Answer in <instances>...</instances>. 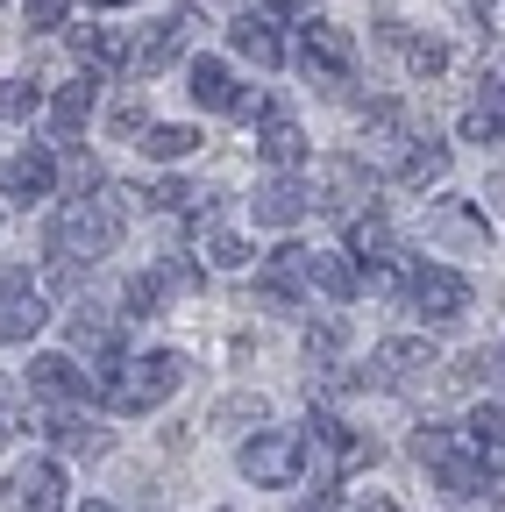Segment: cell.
Here are the masks:
<instances>
[{"label":"cell","mask_w":505,"mask_h":512,"mask_svg":"<svg viewBox=\"0 0 505 512\" xmlns=\"http://www.w3.org/2000/svg\"><path fill=\"white\" fill-rule=\"evenodd\" d=\"M228 43H235V57H249V64H257V72L285 64V36H278V15H242V22L228 29Z\"/></svg>","instance_id":"21"},{"label":"cell","mask_w":505,"mask_h":512,"mask_svg":"<svg viewBox=\"0 0 505 512\" xmlns=\"http://www.w3.org/2000/svg\"><path fill=\"white\" fill-rule=\"evenodd\" d=\"M257 157H264L271 171H299V164H306V136H299V121L271 114V121L257 128Z\"/></svg>","instance_id":"25"},{"label":"cell","mask_w":505,"mask_h":512,"mask_svg":"<svg viewBox=\"0 0 505 512\" xmlns=\"http://www.w3.org/2000/svg\"><path fill=\"white\" fill-rule=\"evenodd\" d=\"M185 93H193V107H207V114H228L235 72H228L221 57H193V64H185Z\"/></svg>","instance_id":"23"},{"label":"cell","mask_w":505,"mask_h":512,"mask_svg":"<svg viewBox=\"0 0 505 512\" xmlns=\"http://www.w3.org/2000/svg\"><path fill=\"white\" fill-rule=\"evenodd\" d=\"M420 235L434 242V249H484L491 242V221H484V207L477 200H427L420 207Z\"/></svg>","instance_id":"10"},{"label":"cell","mask_w":505,"mask_h":512,"mask_svg":"<svg viewBox=\"0 0 505 512\" xmlns=\"http://www.w3.org/2000/svg\"><path fill=\"white\" fill-rule=\"evenodd\" d=\"M228 114H235V121H271L278 107H271V93H264V86H249V93H235V100H228Z\"/></svg>","instance_id":"36"},{"label":"cell","mask_w":505,"mask_h":512,"mask_svg":"<svg viewBox=\"0 0 505 512\" xmlns=\"http://www.w3.org/2000/svg\"><path fill=\"white\" fill-rule=\"evenodd\" d=\"M221 512H228V505H221Z\"/></svg>","instance_id":"46"},{"label":"cell","mask_w":505,"mask_h":512,"mask_svg":"<svg viewBox=\"0 0 505 512\" xmlns=\"http://www.w3.org/2000/svg\"><path fill=\"white\" fill-rule=\"evenodd\" d=\"M86 8H129V0H86Z\"/></svg>","instance_id":"44"},{"label":"cell","mask_w":505,"mask_h":512,"mask_svg":"<svg viewBox=\"0 0 505 512\" xmlns=\"http://www.w3.org/2000/svg\"><path fill=\"white\" fill-rule=\"evenodd\" d=\"M306 292H321V299L349 306V299L363 292V278H356V264H349L342 249H306Z\"/></svg>","instance_id":"19"},{"label":"cell","mask_w":505,"mask_h":512,"mask_svg":"<svg viewBox=\"0 0 505 512\" xmlns=\"http://www.w3.org/2000/svg\"><path fill=\"white\" fill-rule=\"evenodd\" d=\"M242 477L249 484H264V491H292L299 484V470H306V441L292 434V427H257L242 441Z\"/></svg>","instance_id":"6"},{"label":"cell","mask_w":505,"mask_h":512,"mask_svg":"<svg viewBox=\"0 0 505 512\" xmlns=\"http://www.w3.org/2000/svg\"><path fill=\"white\" fill-rule=\"evenodd\" d=\"M143 150H150L157 164H178V157H193V150H200V128H185V121H157V128H143Z\"/></svg>","instance_id":"27"},{"label":"cell","mask_w":505,"mask_h":512,"mask_svg":"<svg viewBox=\"0 0 505 512\" xmlns=\"http://www.w3.org/2000/svg\"><path fill=\"white\" fill-rule=\"evenodd\" d=\"M406 299H413V313H420V320H434V328H456V320L470 313V278H463V271H449V264H413Z\"/></svg>","instance_id":"9"},{"label":"cell","mask_w":505,"mask_h":512,"mask_svg":"<svg viewBox=\"0 0 505 512\" xmlns=\"http://www.w3.org/2000/svg\"><path fill=\"white\" fill-rule=\"evenodd\" d=\"M185 36H193V15H164V22H143V36H129V64L150 79L164 64L185 57Z\"/></svg>","instance_id":"14"},{"label":"cell","mask_w":505,"mask_h":512,"mask_svg":"<svg viewBox=\"0 0 505 512\" xmlns=\"http://www.w3.org/2000/svg\"><path fill=\"white\" fill-rule=\"evenodd\" d=\"M257 299H264V306H278V313H292V306L306 299V249H299V242H285V249H271V256H264Z\"/></svg>","instance_id":"15"},{"label":"cell","mask_w":505,"mask_h":512,"mask_svg":"<svg viewBox=\"0 0 505 512\" xmlns=\"http://www.w3.org/2000/svg\"><path fill=\"white\" fill-rule=\"evenodd\" d=\"M306 200L321 207V214H335V221H356V214H370V207H377V171H370L363 157L335 150V157H321V164H313Z\"/></svg>","instance_id":"3"},{"label":"cell","mask_w":505,"mask_h":512,"mask_svg":"<svg viewBox=\"0 0 505 512\" xmlns=\"http://www.w3.org/2000/svg\"><path fill=\"white\" fill-rule=\"evenodd\" d=\"M79 57L100 64V72H114V64H129V36L121 29H79Z\"/></svg>","instance_id":"30"},{"label":"cell","mask_w":505,"mask_h":512,"mask_svg":"<svg viewBox=\"0 0 505 512\" xmlns=\"http://www.w3.org/2000/svg\"><path fill=\"white\" fill-rule=\"evenodd\" d=\"M484 100H498V107H505V64H498V72H484Z\"/></svg>","instance_id":"41"},{"label":"cell","mask_w":505,"mask_h":512,"mask_svg":"<svg viewBox=\"0 0 505 512\" xmlns=\"http://www.w3.org/2000/svg\"><path fill=\"white\" fill-rule=\"evenodd\" d=\"M463 143H477V150H484V143H505V107H498V100L477 93V100L463 107Z\"/></svg>","instance_id":"29"},{"label":"cell","mask_w":505,"mask_h":512,"mask_svg":"<svg viewBox=\"0 0 505 512\" xmlns=\"http://www.w3.org/2000/svg\"><path fill=\"white\" fill-rule=\"evenodd\" d=\"M121 299H129V313H143V320H150L171 292H164V278H157V271H143V278H129V292H121Z\"/></svg>","instance_id":"34"},{"label":"cell","mask_w":505,"mask_h":512,"mask_svg":"<svg viewBox=\"0 0 505 512\" xmlns=\"http://www.w3.org/2000/svg\"><path fill=\"white\" fill-rule=\"evenodd\" d=\"M72 349L93 363V384L121 363V328H114V313H100V306H79L72 313Z\"/></svg>","instance_id":"16"},{"label":"cell","mask_w":505,"mask_h":512,"mask_svg":"<svg viewBox=\"0 0 505 512\" xmlns=\"http://www.w3.org/2000/svg\"><path fill=\"white\" fill-rule=\"evenodd\" d=\"M463 448L477 456V470H505V406H477L463 420Z\"/></svg>","instance_id":"22"},{"label":"cell","mask_w":505,"mask_h":512,"mask_svg":"<svg viewBox=\"0 0 505 512\" xmlns=\"http://www.w3.org/2000/svg\"><path fill=\"white\" fill-rule=\"evenodd\" d=\"M65 15H72V0H29V29H36V36L65 29Z\"/></svg>","instance_id":"37"},{"label":"cell","mask_w":505,"mask_h":512,"mask_svg":"<svg viewBox=\"0 0 505 512\" xmlns=\"http://www.w3.org/2000/svg\"><path fill=\"white\" fill-rule=\"evenodd\" d=\"M93 107H100V79L86 72V79H72V86H57V100H50V128H57V136H79V128L93 121Z\"/></svg>","instance_id":"24"},{"label":"cell","mask_w":505,"mask_h":512,"mask_svg":"<svg viewBox=\"0 0 505 512\" xmlns=\"http://www.w3.org/2000/svg\"><path fill=\"white\" fill-rule=\"evenodd\" d=\"M363 512H399V505H392V498H370V505H363Z\"/></svg>","instance_id":"43"},{"label":"cell","mask_w":505,"mask_h":512,"mask_svg":"<svg viewBox=\"0 0 505 512\" xmlns=\"http://www.w3.org/2000/svg\"><path fill=\"white\" fill-rule=\"evenodd\" d=\"M79 512H121V505H107V498H86V505H79Z\"/></svg>","instance_id":"42"},{"label":"cell","mask_w":505,"mask_h":512,"mask_svg":"<svg viewBox=\"0 0 505 512\" xmlns=\"http://www.w3.org/2000/svg\"><path fill=\"white\" fill-rule=\"evenodd\" d=\"M50 185H57V157L43 143L15 150V157H0V200H50Z\"/></svg>","instance_id":"12"},{"label":"cell","mask_w":505,"mask_h":512,"mask_svg":"<svg viewBox=\"0 0 505 512\" xmlns=\"http://www.w3.org/2000/svg\"><path fill=\"white\" fill-rule=\"evenodd\" d=\"M185 384V356H171V349H150V356H121L93 392L114 406V413H157L171 392Z\"/></svg>","instance_id":"2"},{"label":"cell","mask_w":505,"mask_h":512,"mask_svg":"<svg viewBox=\"0 0 505 512\" xmlns=\"http://www.w3.org/2000/svg\"><path fill=\"white\" fill-rule=\"evenodd\" d=\"M434 363H441V356H434L427 335H392V342H377L370 377H377V384H406V377H427Z\"/></svg>","instance_id":"17"},{"label":"cell","mask_w":505,"mask_h":512,"mask_svg":"<svg viewBox=\"0 0 505 512\" xmlns=\"http://www.w3.org/2000/svg\"><path fill=\"white\" fill-rule=\"evenodd\" d=\"M299 72L313 93H342L356 79V36L342 22H321V15H306L299 22Z\"/></svg>","instance_id":"4"},{"label":"cell","mask_w":505,"mask_h":512,"mask_svg":"<svg viewBox=\"0 0 505 512\" xmlns=\"http://www.w3.org/2000/svg\"><path fill=\"white\" fill-rule=\"evenodd\" d=\"M399 50H406V72L413 79H441V72H449V43H441V36H406Z\"/></svg>","instance_id":"31"},{"label":"cell","mask_w":505,"mask_h":512,"mask_svg":"<svg viewBox=\"0 0 505 512\" xmlns=\"http://www.w3.org/2000/svg\"><path fill=\"white\" fill-rule=\"evenodd\" d=\"M157 207L185 214V207H200V192H193V185H178V178H164V185H157Z\"/></svg>","instance_id":"40"},{"label":"cell","mask_w":505,"mask_h":512,"mask_svg":"<svg viewBox=\"0 0 505 512\" xmlns=\"http://www.w3.org/2000/svg\"><path fill=\"white\" fill-rule=\"evenodd\" d=\"M413 456L434 470V484L449 491V498H470V491L484 484V470H477V456L463 448L456 427H420V434H413Z\"/></svg>","instance_id":"8"},{"label":"cell","mask_w":505,"mask_h":512,"mask_svg":"<svg viewBox=\"0 0 505 512\" xmlns=\"http://www.w3.org/2000/svg\"><path fill=\"white\" fill-rule=\"evenodd\" d=\"M57 448H65V456H107V427H93V420H57Z\"/></svg>","instance_id":"32"},{"label":"cell","mask_w":505,"mask_h":512,"mask_svg":"<svg viewBox=\"0 0 505 512\" xmlns=\"http://www.w3.org/2000/svg\"><path fill=\"white\" fill-rule=\"evenodd\" d=\"M0 8H8V0H0Z\"/></svg>","instance_id":"45"},{"label":"cell","mask_w":505,"mask_h":512,"mask_svg":"<svg viewBox=\"0 0 505 512\" xmlns=\"http://www.w3.org/2000/svg\"><path fill=\"white\" fill-rule=\"evenodd\" d=\"M43 114V93L29 79H0V121H36Z\"/></svg>","instance_id":"33"},{"label":"cell","mask_w":505,"mask_h":512,"mask_svg":"<svg viewBox=\"0 0 505 512\" xmlns=\"http://www.w3.org/2000/svg\"><path fill=\"white\" fill-rule=\"evenodd\" d=\"M349 256H356V264H385V256H399V235H392V221L377 207L349 221Z\"/></svg>","instance_id":"26"},{"label":"cell","mask_w":505,"mask_h":512,"mask_svg":"<svg viewBox=\"0 0 505 512\" xmlns=\"http://www.w3.org/2000/svg\"><path fill=\"white\" fill-rule=\"evenodd\" d=\"M242 420H264V399H228L214 413V427H242Z\"/></svg>","instance_id":"39"},{"label":"cell","mask_w":505,"mask_h":512,"mask_svg":"<svg viewBox=\"0 0 505 512\" xmlns=\"http://www.w3.org/2000/svg\"><path fill=\"white\" fill-rule=\"evenodd\" d=\"M200 256H207V264H214V271H242V264H249V242H242L235 228H221V221H207V228H200Z\"/></svg>","instance_id":"28"},{"label":"cell","mask_w":505,"mask_h":512,"mask_svg":"<svg viewBox=\"0 0 505 512\" xmlns=\"http://www.w3.org/2000/svg\"><path fill=\"white\" fill-rule=\"evenodd\" d=\"M299 441H306V456H321V484H342V477H356V470L377 463V441L356 434V427H342L335 413H313Z\"/></svg>","instance_id":"5"},{"label":"cell","mask_w":505,"mask_h":512,"mask_svg":"<svg viewBox=\"0 0 505 512\" xmlns=\"http://www.w3.org/2000/svg\"><path fill=\"white\" fill-rule=\"evenodd\" d=\"M392 178H399L406 192H427V185H441V178H449V143H434V136H413V143L399 150Z\"/></svg>","instance_id":"20"},{"label":"cell","mask_w":505,"mask_h":512,"mask_svg":"<svg viewBox=\"0 0 505 512\" xmlns=\"http://www.w3.org/2000/svg\"><path fill=\"white\" fill-rule=\"evenodd\" d=\"M121 200H129V192H93V200L79 192V200L57 207V221H50V256L57 264H100V256H114Z\"/></svg>","instance_id":"1"},{"label":"cell","mask_w":505,"mask_h":512,"mask_svg":"<svg viewBox=\"0 0 505 512\" xmlns=\"http://www.w3.org/2000/svg\"><path fill=\"white\" fill-rule=\"evenodd\" d=\"M22 392L29 399H50V406H79V399H93V377L72 356H36L29 377H22Z\"/></svg>","instance_id":"13"},{"label":"cell","mask_w":505,"mask_h":512,"mask_svg":"<svg viewBox=\"0 0 505 512\" xmlns=\"http://www.w3.org/2000/svg\"><path fill=\"white\" fill-rule=\"evenodd\" d=\"M65 498H72V484H65V463L57 456H29L0 484V512H65Z\"/></svg>","instance_id":"7"},{"label":"cell","mask_w":505,"mask_h":512,"mask_svg":"<svg viewBox=\"0 0 505 512\" xmlns=\"http://www.w3.org/2000/svg\"><path fill=\"white\" fill-rule=\"evenodd\" d=\"M136 128H150V100L143 93H129V100L114 107V136H136Z\"/></svg>","instance_id":"38"},{"label":"cell","mask_w":505,"mask_h":512,"mask_svg":"<svg viewBox=\"0 0 505 512\" xmlns=\"http://www.w3.org/2000/svg\"><path fill=\"white\" fill-rule=\"evenodd\" d=\"M157 278H164V292H200V264H193V256H164Z\"/></svg>","instance_id":"35"},{"label":"cell","mask_w":505,"mask_h":512,"mask_svg":"<svg viewBox=\"0 0 505 512\" xmlns=\"http://www.w3.org/2000/svg\"><path fill=\"white\" fill-rule=\"evenodd\" d=\"M306 207H313V200H306V185H299L292 171L264 178V185H257V200H249L257 228H299V214H306Z\"/></svg>","instance_id":"18"},{"label":"cell","mask_w":505,"mask_h":512,"mask_svg":"<svg viewBox=\"0 0 505 512\" xmlns=\"http://www.w3.org/2000/svg\"><path fill=\"white\" fill-rule=\"evenodd\" d=\"M43 320H50V306H43V292L29 285V271H8V278H0V349H8V342H29Z\"/></svg>","instance_id":"11"}]
</instances>
